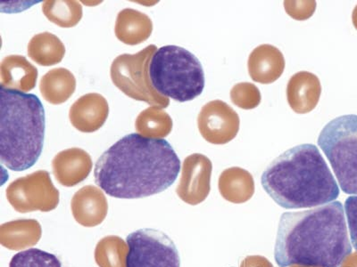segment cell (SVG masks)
Listing matches in <instances>:
<instances>
[{
  "label": "cell",
  "instance_id": "7402d4cb",
  "mask_svg": "<svg viewBox=\"0 0 357 267\" xmlns=\"http://www.w3.org/2000/svg\"><path fill=\"white\" fill-rule=\"evenodd\" d=\"M66 55L65 44L50 33L35 35L28 44V56L38 65L52 66L61 63Z\"/></svg>",
  "mask_w": 357,
  "mask_h": 267
},
{
  "label": "cell",
  "instance_id": "1f68e13d",
  "mask_svg": "<svg viewBox=\"0 0 357 267\" xmlns=\"http://www.w3.org/2000/svg\"><path fill=\"white\" fill-rule=\"evenodd\" d=\"M289 267H314V266H299V265H294Z\"/></svg>",
  "mask_w": 357,
  "mask_h": 267
},
{
  "label": "cell",
  "instance_id": "f1b7e54d",
  "mask_svg": "<svg viewBox=\"0 0 357 267\" xmlns=\"http://www.w3.org/2000/svg\"><path fill=\"white\" fill-rule=\"evenodd\" d=\"M345 211L352 244L357 251V195L346 200Z\"/></svg>",
  "mask_w": 357,
  "mask_h": 267
},
{
  "label": "cell",
  "instance_id": "277c9868",
  "mask_svg": "<svg viewBox=\"0 0 357 267\" xmlns=\"http://www.w3.org/2000/svg\"><path fill=\"white\" fill-rule=\"evenodd\" d=\"M0 160L9 170L33 166L43 152L46 119L40 98L33 94L0 89Z\"/></svg>",
  "mask_w": 357,
  "mask_h": 267
},
{
  "label": "cell",
  "instance_id": "d4e9b609",
  "mask_svg": "<svg viewBox=\"0 0 357 267\" xmlns=\"http://www.w3.org/2000/svg\"><path fill=\"white\" fill-rule=\"evenodd\" d=\"M127 247L128 245L120 237H105L96 247V262L100 267H126Z\"/></svg>",
  "mask_w": 357,
  "mask_h": 267
},
{
  "label": "cell",
  "instance_id": "8fae6325",
  "mask_svg": "<svg viewBox=\"0 0 357 267\" xmlns=\"http://www.w3.org/2000/svg\"><path fill=\"white\" fill-rule=\"evenodd\" d=\"M213 165L206 156L194 154L185 159L176 193L184 202L197 205L203 202L211 190Z\"/></svg>",
  "mask_w": 357,
  "mask_h": 267
},
{
  "label": "cell",
  "instance_id": "2e32d148",
  "mask_svg": "<svg viewBox=\"0 0 357 267\" xmlns=\"http://www.w3.org/2000/svg\"><path fill=\"white\" fill-rule=\"evenodd\" d=\"M321 94L320 79L314 73L299 72L287 86V99L296 113H310L317 106Z\"/></svg>",
  "mask_w": 357,
  "mask_h": 267
},
{
  "label": "cell",
  "instance_id": "4316f807",
  "mask_svg": "<svg viewBox=\"0 0 357 267\" xmlns=\"http://www.w3.org/2000/svg\"><path fill=\"white\" fill-rule=\"evenodd\" d=\"M231 99L236 106L243 110H252L259 106L261 93L256 85L242 82L232 88Z\"/></svg>",
  "mask_w": 357,
  "mask_h": 267
},
{
  "label": "cell",
  "instance_id": "f546056e",
  "mask_svg": "<svg viewBox=\"0 0 357 267\" xmlns=\"http://www.w3.org/2000/svg\"><path fill=\"white\" fill-rule=\"evenodd\" d=\"M240 267H273L272 263L263 256H248L241 262Z\"/></svg>",
  "mask_w": 357,
  "mask_h": 267
},
{
  "label": "cell",
  "instance_id": "9c48e42d",
  "mask_svg": "<svg viewBox=\"0 0 357 267\" xmlns=\"http://www.w3.org/2000/svg\"><path fill=\"white\" fill-rule=\"evenodd\" d=\"M6 193L9 203L19 213L49 212L59 203V191L46 170L17 178L9 184Z\"/></svg>",
  "mask_w": 357,
  "mask_h": 267
},
{
  "label": "cell",
  "instance_id": "603a6c76",
  "mask_svg": "<svg viewBox=\"0 0 357 267\" xmlns=\"http://www.w3.org/2000/svg\"><path fill=\"white\" fill-rule=\"evenodd\" d=\"M135 128L137 132L145 138H165L173 129V120L161 108L151 106L146 108L137 117Z\"/></svg>",
  "mask_w": 357,
  "mask_h": 267
},
{
  "label": "cell",
  "instance_id": "ba28073f",
  "mask_svg": "<svg viewBox=\"0 0 357 267\" xmlns=\"http://www.w3.org/2000/svg\"><path fill=\"white\" fill-rule=\"evenodd\" d=\"M126 267H181L178 251L167 234L155 229H139L126 238Z\"/></svg>",
  "mask_w": 357,
  "mask_h": 267
},
{
  "label": "cell",
  "instance_id": "4dcf8cb0",
  "mask_svg": "<svg viewBox=\"0 0 357 267\" xmlns=\"http://www.w3.org/2000/svg\"><path fill=\"white\" fill-rule=\"evenodd\" d=\"M341 267H357V252L350 254Z\"/></svg>",
  "mask_w": 357,
  "mask_h": 267
},
{
  "label": "cell",
  "instance_id": "4fadbf2b",
  "mask_svg": "<svg viewBox=\"0 0 357 267\" xmlns=\"http://www.w3.org/2000/svg\"><path fill=\"white\" fill-rule=\"evenodd\" d=\"M93 167L91 155L79 148L66 149L53 159L54 176L63 186H77L89 177Z\"/></svg>",
  "mask_w": 357,
  "mask_h": 267
},
{
  "label": "cell",
  "instance_id": "5b68a950",
  "mask_svg": "<svg viewBox=\"0 0 357 267\" xmlns=\"http://www.w3.org/2000/svg\"><path fill=\"white\" fill-rule=\"evenodd\" d=\"M149 76L159 94L180 103L199 97L205 73L199 60L183 47L165 46L153 56Z\"/></svg>",
  "mask_w": 357,
  "mask_h": 267
},
{
  "label": "cell",
  "instance_id": "52a82bcc",
  "mask_svg": "<svg viewBox=\"0 0 357 267\" xmlns=\"http://www.w3.org/2000/svg\"><path fill=\"white\" fill-rule=\"evenodd\" d=\"M156 51L155 44H151L134 55L117 56L112 63L110 75L114 85L127 97L164 109L170 100L155 90L149 74V63Z\"/></svg>",
  "mask_w": 357,
  "mask_h": 267
},
{
  "label": "cell",
  "instance_id": "484cf974",
  "mask_svg": "<svg viewBox=\"0 0 357 267\" xmlns=\"http://www.w3.org/2000/svg\"><path fill=\"white\" fill-rule=\"evenodd\" d=\"M9 267H62L57 257L39 249H29L15 254Z\"/></svg>",
  "mask_w": 357,
  "mask_h": 267
},
{
  "label": "cell",
  "instance_id": "7a4b0ae2",
  "mask_svg": "<svg viewBox=\"0 0 357 267\" xmlns=\"http://www.w3.org/2000/svg\"><path fill=\"white\" fill-rule=\"evenodd\" d=\"M352 253L342 203L280 217L274 257L280 267H341Z\"/></svg>",
  "mask_w": 357,
  "mask_h": 267
},
{
  "label": "cell",
  "instance_id": "30bf717a",
  "mask_svg": "<svg viewBox=\"0 0 357 267\" xmlns=\"http://www.w3.org/2000/svg\"><path fill=\"white\" fill-rule=\"evenodd\" d=\"M197 126L206 141L213 145H225L238 135L240 117L225 102L213 100L201 109Z\"/></svg>",
  "mask_w": 357,
  "mask_h": 267
},
{
  "label": "cell",
  "instance_id": "6da1fadb",
  "mask_svg": "<svg viewBox=\"0 0 357 267\" xmlns=\"http://www.w3.org/2000/svg\"><path fill=\"white\" fill-rule=\"evenodd\" d=\"M181 161L167 140L130 134L101 155L95 182L118 199L144 198L164 192L175 182Z\"/></svg>",
  "mask_w": 357,
  "mask_h": 267
},
{
  "label": "cell",
  "instance_id": "d6986e66",
  "mask_svg": "<svg viewBox=\"0 0 357 267\" xmlns=\"http://www.w3.org/2000/svg\"><path fill=\"white\" fill-rule=\"evenodd\" d=\"M43 234L40 222L33 219H19L0 227V243L11 250H21L39 243Z\"/></svg>",
  "mask_w": 357,
  "mask_h": 267
},
{
  "label": "cell",
  "instance_id": "9a60e30c",
  "mask_svg": "<svg viewBox=\"0 0 357 267\" xmlns=\"http://www.w3.org/2000/svg\"><path fill=\"white\" fill-rule=\"evenodd\" d=\"M248 72L254 81L272 84L280 78L285 69V58L280 50L264 44L252 51L248 62Z\"/></svg>",
  "mask_w": 357,
  "mask_h": 267
},
{
  "label": "cell",
  "instance_id": "cb8c5ba5",
  "mask_svg": "<svg viewBox=\"0 0 357 267\" xmlns=\"http://www.w3.org/2000/svg\"><path fill=\"white\" fill-rule=\"evenodd\" d=\"M43 11L47 20L62 28L75 27L82 18V5L73 0H47Z\"/></svg>",
  "mask_w": 357,
  "mask_h": 267
},
{
  "label": "cell",
  "instance_id": "7c38bea8",
  "mask_svg": "<svg viewBox=\"0 0 357 267\" xmlns=\"http://www.w3.org/2000/svg\"><path fill=\"white\" fill-rule=\"evenodd\" d=\"M109 106L103 95L89 93L75 102L69 111L72 125L79 131L93 133L107 122Z\"/></svg>",
  "mask_w": 357,
  "mask_h": 267
},
{
  "label": "cell",
  "instance_id": "8992f818",
  "mask_svg": "<svg viewBox=\"0 0 357 267\" xmlns=\"http://www.w3.org/2000/svg\"><path fill=\"white\" fill-rule=\"evenodd\" d=\"M318 145L330 161L340 189L357 195V115L331 120L321 130Z\"/></svg>",
  "mask_w": 357,
  "mask_h": 267
},
{
  "label": "cell",
  "instance_id": "ac0fdd59",
  "mask_svg": "<svg viewBox=\"0 0 357 267\" xmlns=\"http://www.w3.org/2000/svg\"><path fill=\"white\" fill-rule=\"evenodd\" d=\"M153 22L149 15L126 8L117 15L114 33L118 40L129 46L145 42L151 36Z\"/></svg>",
  "mask_w": 357,
  "mask_h": 267
},
{
  "label": "cell",
  "instance_id": "e0dca14e",
  "mask_svg": "<svg viewBox=\"0 0 357 267\" xmlns=\"http://www.w3.org/2000/svg\"><path fill=\"white\" fill-rule=\"evenodd\" d=\"M0 79L1 88L26 93L36 86L38 70L24 56H8L0 65Z\"/></svg>",
  "mask_w": 357,
  "mask_h": 267
},
{
  "label": "cell",
  "instance_id": "44dd1931",
  "mask_svg": "<svg viewBox=\"0 0 357 267\" xmlns=\"http://www.w3.org/2000/svg\"><path fill=\"white\" fill-rule=\"evenodd\" d=\"M75 75L65 68H56L47 72L40 83L41 95L51 104L65 103L75 93Z\"/></svg>",
  "mask_w": 357,
  "mask_h": 267
},
{
  "label": "cell",
  "instance_id": "83f0119b",
  "mask_svg": "<svg viewBox=\"0 0 357 267\" xmlns=\"http://www.w3.org/2000/svg\"><path fill=\"white\" fill-rule=\"evenodd\" d=\"M287 14L298 21H305L310 18L317 8L315 1H284Z\"/></svg>",
  "mask_w": 357,
  "mask_h": 267
},
{
  "label": "cell",
  "instance_id": "3957f363",
  "mask_svg": "<svg viewBox=\"0 0 357 267\" xmlns=\"http://www.w3.org/2000/svg\"><path fill=\"white\" fill-rule=\"evenodd\" d=\"M261 183L274 202L287 209L326 204L340 195V187L314 145L289 149L264 171Z\"/></svg>",
  "mask_w": 357,
  "mask_h": 267
},
{
  "label": "cell",
  "instance_id": "ffe728a7",
  "mask_svg": "<svg viewBox=\"0 0 357 267\" xmlns=\"http://www.w3.org/2000/svg\"><path fill=\"white\" fill-rule=\"evenodd\" d=\"M218 187L223 199L240 204L248 202L255 193L254 178L243 168H227L219 177Z\"/></svg>",
  "mask_w": 357,
  "mask_h": 267
},
{
  "label": "cell",
  "instance_id": "5bb4252c",
  "mask_svg": "<svg viewBox=\"0 0 357 267\" xmlns=\"http://www.w3.org/2000/svg\"><path fill=\"white\" fill-rule=\"evenodd\" d=\"M73 218L85 227H94L106 218L108 203L100 189L93 186L82 187L73 195L71 202Z\"/></svg>",
  "mask_w": 357,
  "mask_h": 267
}]
</instances>
